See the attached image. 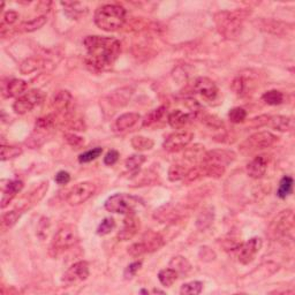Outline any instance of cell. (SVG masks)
Wrapping results in <instances>:
<instances>
[{
  "instance_id": "7dc6e473",
  "label": "cell",
  "mask_w": 295,
  "mask_h": 295,
  "mask_svg": "<svg viewBox=\"0 0 295 295\" xmlns=\"http://www.w3.org/2000/svg\"><path fill=\"white\" fill-rule=\"evenodd\" d=\"M247 118V111L242 108H234L228 112V119L233 124L244 122Z\"/></svg>"
},
{
  "instance_id": "83f0119b",
  "label": "cell",
  "mask_w": 295,
  "mask_h": 295,
  "mask_svg": "<svg viewBox=\"0 0 295 295\" xmlns=\"http://www.w3.org/2000/svg\"><path fill=\"white\" fill-rule=\"evenodd\" d=\"M170 268H172L179 276H186L192 271V264L184 256H174L170 260Z\"/></svg>"
},
{
  "instance_id": "f546056e",
  "label": "cell",
  "mask_w": 295,
  "mask_h": 295,
  "mask_svg": "<svg viewBox=\"0 0 295 295\" xmlns=\"http://www.w3.org/2000/svg\"><path fill=\"white\" fill-rule=\"evenodd\" d=\"M249 86H250V83H249L247 78H244V75H238L232 81V83H230V89L233 90V92L236 96L244 97L248 94Z\"/></svg>"
},
{
  "instance_id": "d6986e66",
  "label": "cell",
  "mask_w": 295,
  "mask_h": 295,
  "mask_svg": "<svg viewBox=\"0 0 295 295\" xmlns=\"http://www.w3.org/2000/svg\"><path fill=\"white\" fill-rule=\"evenodd\" d=\"M141 244L144 247L146 252H154L160 250V249L165 244L164 238H162L160 233L152 232V230H149L146 232L142 238Z\"/></svg>"
},
{
  "instance_id": "6f0895ef",
  "label": "cell",
  "mask_w": 295,
  "mask_h": 295,
  "mask_svg": "<svg viewBox=\"0 0 295 295\" xmlns=\"http://www.w3.org/2000/svg\"><path fill=\"white\" fill-rule=\"evenodd\" d=\"M54 180H56V184L64 186V184H67L70 181V174L66 171H59L56 174Z\"/></svg>"
},
{
  "instance_id": "8992f818",
  "label": "cell",
  "mask_w": 295,
  "mask_h": 295,
  "mask_svg": "<svg viewBox=\"0 0 295 295\" xmlns=\"http://www.w3.org/2000/svg\"><path fill=\"white\" fill-rule=\"evenodd\" d=\"M278 141V138L270 132H258L249 136L242 143L240 149L244 154H250L257 150H263L270 148Z\"/></svg>"
},
{
  "instance_id": "d590c367",
  "label": "cell",
  "mask_w": 295,
  "mask_h": 295,
  "mask_svg": "<svg viewBox=\"0 0 295 295\" xmlns=\"http://www.w3.org/2000/svg\"><path fill=\"white\" fill-rule=\"evenodd\" d=\"M46 21H48L46 16H45V15H40V16L32 18V20L24 22V24H21V29L26 32H36V30H38L43 27V26L46 24Z\"/></svg>"
},
{
  "instance_id": "e0dca14e",
  "label": "cell",
  "mask_w": 295,
  "mask_h": 295,
  "mask_svg": "<svg viewBox=\"0 0 295 295\" xmlns=\"http://www.w3.org/2000/svg\"><path fill=\"white\" fill-rule=\"evenodd\" d=\"M72 102H73V96H72L70 92L59 90L52 98V108H54V111L65 114V113L70 111Z\"/></svg>"
},
{
  "instance_id": "ba28073f",
  "label": "cell",
  "mask_w": 295,
  "mask_h": 295,
  "mask_svg": "<svg viewBox=\"0 0 295 295\" xmlns=\"http://www.w3.org/2000/svg\"><path fill=\"white\" fill-rule=\"evenodd\" d=\"M96 192V184L89 181L80 182L70 189L66 196V201L70 206H80L92 198Z\"/></svg>"
},
{
  "instance_id": "d6a6232c",
  "label": "cell",
  "mask_w": 295,
  "mask_h": 295,
  "mask_svg": "<svg viewBox=\"0 0 295 295\" xmlns=\"http://www.w3.org/2000/svg\"><path fill=\"white\" fill-rule=\"evenodd\" d=\"M166 114V108L165 106H160L154 111H151L150 113H148L146 116L144 120H143V126L144 127H151L154 126V124L160 122V121L164 118Z\"/></svg>"
},
{
  "instance_id": "74e56055",
  "label": "cell",
  "mask_w": 295,
  "mask_h": 295,
  "mask_svg": "<svg viewBox=\"0 0 295 295\" xmlns=\"http://www.w3.org/2000/svg\"><path fill=\"white\" fill-rule=\"evenodd\" d=\"M146 160V157L144 154H133V156L127 158L126 162H124V166H126V168L130 172L136 173Z\"/></svg>"
},
{
  "instance_id": "5bb4252c",
  "label": "cell",
  "mask_w": 295,
  "mask_h": 295,
  "mask_svg": "<svg viewBox=\"0 0 295 295\" xmlns=\"http://www.w3.org/2000/svg\"><path fill=\"white\" fill-rule=\"evenodd\" d=\"M194 90L204 100H214L218 94V88L216 83L209 78H198L194 82Z\"/></svg>"
},
{
  "instance_id": "277c9868",
  "label": "cell",
  "mask_w": 295,
  "mask_h": 295,
  "mask_svg": "<svg viewBox=\"0 0 295 295\" xmlns=\"http://www.w3.org/2000/svg\"><path fill=\"white\" fill-rule=\"evenodd\" d=\"M78 241V233L76 226L66 224L62 226L56 233L51 244V252H54V256L59 255L64 250L73 247Z\"/></svg>"
},
{
  "instance_id": "ee69618b",
  "label": "cell",
  "mask_w": 295,
  "mask_h": 295,
  "mask_svg": "<svg viewBox=\"0 0 295 295\" xmlns=\"http://www.w3.org/2000/svg\"><path fill=\"white\" fill-rule=\"evenodd\" d=\"M202 124H206V127L212 128V130H219V128L224 126V122L220 118H218L214 114H209V113H203Z\"/></svg>"
},
{
  "instance_id": "7a4b0ae2",
  "label": "cell",
  "mask_w": 295,
  "mask_h": 295,
  "mask_svg": "<svg viewBox=\"0 0 295 295\" xmlns=\"http://www.w3.org/2000/svg\"><path fill=\"white\" fill-rule=\"evenodd\" d=\"M127 10L120 5H108L100 6L94 12V24L100 29L104 32H116L126 22Z\"/></svg>"
},
{
  "instance_id": "816d5d0a",
  "label": "cell",
  "mask_w": 295,
  "mask_h": 295,
  "mask_svg": "<svg viewBox=\"0 0 295 295\" xmlns=\"http://www.w3.org/2000/svg\"><path fill=\"white\" fill-rule=\"evenodd\" d=\"M141 266H142L141 260H136V262H133L132 264H130V266L126 268V270H124V279H127L128 280V279L133 278L134 276L136 274V272L141 268Z\"/></svg>"
},
{
  "instance_id": "7c38bea8",
  "label": "cell",
  "mask_w": 295,
  "mask_h": 295,
  "mask_svg": "<svg viewBox=\"0 0 295 295\" xmlns=\"http://www.w3.org/2000/svg\"><path fill=\"white\" fill-rule=\"evenodd\" d=\"M236 154L232 150H225V149H217V150H210L206 151L203 154L202 162L206 164H217L226 168L230 164L236 160Z\"/></svg>"
},
{
  "instance_id": "44dd1931",
  "label": "cell",
  "mask_w": 295,
  "mask_h": 295,
  "mask_svg": "<svg viewBox=\"0 0 295 295\" xmlns=\"http://www.w3.org/2000/svg\"><path fill=\"white\" fill-rule=\"evenodd\" d=\"M180 217V211L172 204H165L154 211V218L160 222H174Z\"/></svg>"
},
{
  "instance_id": "2e32d148",
  "label": "cell",
  "mask_w": 295,
  "mask_h": 295,
  "mask_svg": "<svg viewBox=\"0 0 295 295\" xmlns=\"http://www.w3.org/2000/svg\"><path fill=\"white\" fill-rule=\"evenodd\" d=\"M141 116H140L138 113H124V114H121L116 119L114 124H113V130L116 132V133H122V132L130 130L132 127H134L138 122Z\"/></svg>"
},
{
  "instance_id": "4316f807",
  "label": "cell",
  "mask_w": 295,
  "mask_h": 295,
  "mask_svg": "<svg viewBox=\"0 0 295 295\" xmlns=\"http://www.w3.org/2000/svg\"><path fill=\"white\" fill-rule=\"evenodd\" d=\"M132 89L130 88H121L116 92H113L111 94L108 96V100L110 103L114 106H124L128 102H130V97H132Z\"/></svg>"
},
{
  "instance_id": "9a60e30c",
  "label": "cell",
  "mask_w": 295,
  "mask_h": 295,
  "mask_svg": "<svg viewBox=\"0 0 295 295\" xmlns=\"http://www.w3.org/2000/svg\"><path fill=\"white\" fill-rule=\"evenodd\" d=\"M140 230V219L134 214H127V217L124 219L122 228L118 233V239L120 241H128L136 236L138 230Z\"/></svg>"
},
{
  "instance_id": "b9f144b4",
  "label": "cell",
  "mask_w": 295,
  "mask_h": 295,
  "mask_svg": "<svg viewBox=\"0 0 295 295\" xmlns=\"http://www.w3.org/2000/svg\"><path fill=\"white\" fill-rule=\"evenodd\" d=\"M203 282H186L181 286L180 294L182 295H198L203 290Z\"/></svg>"
},
{
  "instance_id": "836d02e7",
  "label": "cell",
  "mask_w": 295,
  "mask_h": 295,
  "mask_svg": "<svg viewBox=\"0 0 295 295\" xmlns=\"http://www.w3.org/2000/svg\"><path fill=\"white\" fill-rule=\"evenodd\" d=\"M178 277H179V274L172 268H162L158 274V279H160L162 285L165 287H171L176 282Z\"/></svg>"
},
{
  "instance_id": "ffe728a7",
  "label": "cell",
  "mask_w": 295,
  "mask_h": 295,
  "mask_svg": "<svg viewBox=\"0 0 295 295\" xmlns=\"http://www.w3.org/2000/svg\"><path fill=\"white\" fill-rule=\"evenodd\" d=\"M268 170V160L266 156H257L247 165V173L252 179H260L266 176Z\"/></svg>"
},
{
  "instance_id": "1f68e13d",
  "label": "cell",
  "mask_w": 295,
  "mask_h": 295,
  "mask_svg": "<svg viewBox=\"0 0 295 295\" xmlns=\"http://www.w3.org/2000/svg\"><path fill=\"white\" fill-rule=\"evenodd\" d=\"M293 192V178L290 176H285L279 182V187L277 190V196L279 198L285 200L286 198L292 194Z\"/></svg>"
},
{
  "instance_id": "60d3db41",
  "label": "cell",
  "mask_w": 295,
  "mask_h": 295,
  "mask_svg": "<svg viewBox=\"0 0 295 295\" xmlns=\"http://www.w3.org/2000/svg\"><path fill=\"white\" fill-rule=\"evenodd\" d=\"M20 154H22V149L18 146H2V148H0V157H2V162L13 160V158H16Z\"/></svg>"
},
{
  "instance_id": "f6af8a7d",
  "label": "cell",
  "mask_w": 295,
  "mask_h": 295,
  "mask_svg": "<svg viewBox=\"0 0 295 295\" xmlns=\"http://www.w3.org/2000/svg\"><path fill=\"white\" fill-rule=\"evenodd\" d=\"M116 228V220L112 217L105 218L103 222H100V226L97 228V234L98 236H108Z\"/></svg>"
},
{
  "instance_id": "cb8c5ba5",
  "label": "cell",
  "mask_w": 295,
  "mask_h": 295,
  "mask_svg": "<svg viewBox=\"0 0 295 295\" xmlns=\"http://www.w3.org/2000/svg\"><path fill=\"white\" fill-rule=\"evenodd\" d=\"M48 65H54V64L48 62V60H44L40 58H28L21 62L20 72L22 74L28 75L34 73V72L46 68Z\"/></svg>"
},
{
  "instance_id": "c3c4849f",
  "label": "cell",
  "mask_w": 295,
  "mask_h": 295,
  "mask_svg": "<svg viewBox=\"0 0 295 295\" xmlns=\"http://www.w3.org/2000/svg\"><path fill=\"white\" fill-rule=\"evenodd\" d=\"M56 116L54 114H48L42 116L36 121V130H48L54 126Z\"/></svg>"
},
{
  "instance_id": "f907efd6",
  "label": "cell",
  "mask_w": 295,
  "mask_h": 295,
  "mask_svg": "<svg viewBox=\"0 0 295 295\" xmlns=\"http://www.w3.org/2000/svg\"><path fill=\"white\" fill-rule=\"evenodd\" d=\"M268 119H270V116H268V114H262V116H255V118L249 120L248 127H250V128H262L264 126H266L268 122Z\"/></svg>"
},
{
  "instance_id": "f5cc1de1",
  "label": "cell",
  "mask_w": 295,
  "mask_h": 295,
  "mask_svg": "<svg viewBox=\"0 0 295 295\" xmlns=\"http://www.w3.org/2000/svg\"><path fill=\"white\" fill-rule=\"evenodd\" d=\"M128 254L133 257H140L146 254V252L144 250L143 244H141V241H140V242H136V244H133L130 248H128Z\"/></svg>"
},
{
  "instance_id": "52a82bcc",
  "label": "cell",
  "mask_w": 295,
  "mask_h": 295,
  "mask_svg": "<svg viewBox=\"0 0 295 295\" xmlns=\"http://www.w3.org/2000/svg\"><path fill=\"white\" fill-rule=\"evenodd\" d=\"M294 228L293 210H284L272 220L270 225V236L272 238H284Z\"/></svg>"
},
{
  "instance_id": "9f6ffc18",
  "label": "cell",
  "mask_w": 295,
  "mask_h": 295,
  "mask_svg": "<svg viewBox=\"0 0 295 295\" xmlns=\"http://www.w3.org/2000/svg\"><path fill=\"white\" fill-rule=\"evenodd\" d=\"M18 14L16 12H14V10H8V12H6L5 15H4V21H2V24L4 26H12L14 24L15 22L18 21Z\"/></svg>"
},
{
  "instance_id": "91938a15",
  "label": "cell",
  "mask_w": 295,
  "mask_h": 295,
  "mask_svg": "<svg viewBox=\"0 0 295 295\" xmlns=\"http://www.w3.org/2000/svg\"><path fill=\"white\" fill-rule=\"evenodd\" d=\"M140 293H146V294H148V293H149V292H148V290H142L141 292H140Z\"/></svg>"
},
{
  "instance_id": "7402d4cb",
  "label": "cell",
  "mask_w": 295,
  "mask_h": 295,
  "mask_svg": "<svg viewBox=\"0 0 295 295\" xmlns=\"http://www.w3.org/2000/svg\"><path fill=\"white\" fill-rule=\"evenodd\" d=\"M24 189V182L21 180H10L6 187L2 190V209L8 206L13 201V198L16 196L18 192H20Z\"/></svg>"
},
{
  "instance_id": "603a6c76",
  "label": "cell",
  "mask_w": 295,
  "mask_h": 295,
  "mask_svg": "<svg viewBox=\"0 0 295 295\" xmlns=\"http://www.w3.org/2000/svg\"><path fill=\"white\" fill-rule=\"evenodd\" d=\"M28 89V83L24 80H18V78H13L8 81V83L4 86L2 94L7 98L13 97H20L26 94V90Z\"/></svg>"
},
{
  "instance_id": "681fc988",
  "label": "cell",
  "mask_w": 295,
  "mask_h": 295,
  "mask_svg": "<svg viewBox=\"0 0 295 295\" xmlns=\"http://www.w3.org/2000/svg\"><path fill=\"white\" fill-rule=\"evenodd\" d=\"M64 138H65L68 144L72 146L73 148H76V149H78V148H81L83 144H84V138H81V136L75 135L73 133H66L65 135H64Z\"/></svg>"
},
{
  "instance_id": "4fadbf2b",
  "label": "cell",
  "mask_w": 295,
  "mask_h": 295,
  "mask_svg": "<svg viewBox=\"0 0 295 295\" xmlns=\"http://www.w3.org/2000/svg\"><path fill=\"white\" fill-rule=\"evenodd\" d=\"M194 138V134L190 132H179V133L171 134L162 143V146L166 151L176 152V151L182 150Z\"/></svg>"
},
{
  "instance_id": "5b68a950",
  "label": "cell",
  "mask_w": 295,
  "mask_h": 295,
  "mask_svg": "<svg viewBox=\"0 0 295 295\" xmlns=\"http://www.w3.org/2000/svg\"><path fill=\"white\" fill-rule=\"evenodd\" d=\"M140 200L134 198V196L124 194V192H118L106 200L105 202V209L108 212L113 214H134V210L138 206Z\"/></svg>"
},
{
  "instance_id": "8d00e7d4",
  "label": "cell",
  "mask_w": 295,
  "mask_h": 295,
  "mask_svg": "<svg viewBox=\"0 0 295 295\" xmlns=\"http://www.w3.org/2000/svg\"><path fill=\"white\" fill-rule=\"evenodd\" d=\"M202 168L204 172V176H210L214 178V179H218L224 176L225 168L224 166L217 165V164H206V162H202Z\"/></svg>"
},
{
  "instance_id": "db71d44e",
  "label": "cell",
  "mask_w": 295,
  "mask_h": 295,
  "mask_svg": "<svg viewBox=\"0 0 295 295\" xmlns=\"http://www.w3.org/2000/svg\"><path fill=\"white\" fill-rule=\"evenodd\" d=\"M200 257L204 262H210L216 258V252L209 247H202L200 250Z\"/></svg>"
},
{
  "instance_id": "7bdbcfd3",
  "label": "cell",
  "mask_w": 295,
  "mask_h": 295,
  "mask_svg": "<svg viewBox=\"0 0 295 295\" xmlns=\"http://www.w3.org/2000/svg\"><path fill=\"white\" fill-rule=\"evenodd\" d=\"M262 100L266 102L268 105L276 106V105H279L282 103L284 94L282 92H279V90H268V92L263 94Z\"/></svg>"
},
{
  "instance_id": "3957f363",
  "label": "cell",
  "mask_w": 295,
  "mask_h": 295,
  "mask_svg": "<svg viewBox=\"0 0 295 295\" xmlns=\"http://www.w3.org/2000/svg\"><path fill=\"white\" fill-rule=\"evenodd\" d=\"M248 15L247 10H222L214 15V22L217 26L218 32L225 38L232 40L239 36L242 29L246 16Z\"/></svg>"
},
{
  "instance_id": "30bf717a",
  "label": "cell",
  "mask_w": 295,
  "mask_h": 295,
  "mask_svg": "<svg viewBox=\"0 0 295 295\" xmlns=\"http://www.w3.org/2000/svg\"><path fill=\"white\" fill-rule=\"evenodd\" d=\"M89 277V264L86 260L74 263L62 276V282L65 285H76L86 280Z\"/></svg>"
},
{
  "instance_id": "d4e9b609",
  "label": "cell",
  "mask_w": 295,
  "mask_h": 295,
  "mask_svg": "<svg viewBox=\"0 0 295 295\" xmlns=\"http://www.w3.org/2000/svg\"><path fill=\"white\" fill-rule=\"evenodd\" d=\"M266 126H270L274 130L278 132H290L293 130L294 128V120L290 116H270L268 119V122Z\"/></svg>"
},
{
  "instance_id": "680465c9",
  "label": "cell",
  "mask_w": 295,
  "mask_h": 295,
  "mask_svg": "<svg viewBox=\"0 0 295 295\" xmlns=\"http://www.w3.org/2000/svg\"><path fill=\"white\" fill-rule=\"evenodd\" d=\"M154 293H162V294H164V292H162V290H154Z\"/></svg>"
},
{
  "instance_id": "484cf974",
  "label": "cell",
  "mask_w": 295,
  "mask_h": 295,
  "mask_svg": "<svg viewBox=\"0 0 295 295\" xmlns=\"http://www.w3.org/2000/svg\"><path fill=\"white\" fill-rule=\"evenodd\" d=\"M214 220V206H206L202 209L201 212L198 214V218H196V228L200 230H204L209 228Z\"/></svg>"
},
{
  "instance_id": "6da1fadb",
  "label": "cell",
  "mask_w": 295,
  "mask_h": 295,
  "mask_svg": "<svg viewBox=\"0 0 295 295\" xmlns=\"http://www.w3.org/2000/svg\"><path fill=\"white\" fill-rule=\"evenodd\" d=\"M86 64L94 70H104L111 67L121 52V44L113 37L88 36L86 37Z\"/></svg>"
},
{
  "instance_id": "bcb514c9",
  "label": "cell",
  "mask_w": 295,
  "mask_h": 295,
  "mask_svg": "<svg viewBox=\"0 0 295 295\" xmlns=\"http://www.w3.org/2000/svg\"><path fill=\"white\" fill-rule=\"evenodd\" d=\"M102 152H103V149H102V148H100V146L94 148V149H92V150H88V151H86V152L81 154L80 156H78V162H80L81 164L90 162L94 160H97V158L102 154Z\"/></svg>"
},
{
  "instance_id": "e575fe53",
  "label": "cell",
  "mask_w": 295,
  "mask_h": 295,
  "mask_svg": "<svg viewBox=\"0 0 295 295\" xmlns=\"http://www.w3.org/2000/svg\"><path fill=\"white\" fill-rule=\"evenodd\" d=\"M132 146L134 148L135 150L138 151H146V150H150L152 149L154 146V142L152 140L149 138H146V136H134L133 138H132Z\"/></svg>"
},
{
  "instance_id": "4dcf8cb0",
  "label": "cell",
  "mask_w": 295,
  "mask_h": 295,
  "mask_svg": "<svg viewBox=\"0 0 295 295\" xmlns=\"http://www.w3.org/2000/svg\"><path fill=\"white\" fill-rule=\"evenodd\" d=\"M262 29L266 30L268 32L274 34V35H284V34L287 32V24H284V22L280 21H263L262 24Z\"/></svg>"
},
{
  "instance_id": "8fae6325",
  "label": "cell",
  "mask_w": 295,
  "mask_h": 295,
  "mask_svg": "<svg viewBox=\"0 0 295 295\" xmlns=\"http://www.w3.org/2000/svg\"><path fill=\"white\" fill-rule=\"evenodd\" d=\"M263 241L260 238H252L244 244H242L238 250V260L241 264H249L255 260L262 248Z\"/></svg>"
},
{
  "instance_id": "11a10c76",
  "label": "cell",
  "mask_w": 295,
  "mask_h": 295,
  "mask_svg": "<svg viewBox=\"0 0 295 295\" xmlns=\"http://www.w3.org/2000/svg\"><path fill=\"white\" fill-rule=\"evenodd\" d=\"M119 160V152L116 150H110L104 157V164L108 166L114 165Z\"/></svg>"
},
{
  "instance_id": "ab89813d",
  "label": "cell",
  "mask_w": 295,
  "mask_h": 295,
  "mask_svg": "<svg viewBox=\"0 0 295 295\" xmlns=\"http://www.w3.org/2000/svg\"><path fill=\"white\" fill-rule=\"evenodd\" d=\"M188 172V168L186 166L176 164V165H172L171 168L168 170V179L172 182H176V181H181L184 179Z\"/></svg>"
},
{
  "instance_id": "9c48e42d",
  "label": "cell",
  "mask_w": 295,
  "mask_h": 295,
  "mask_svg": "<svg viewBox=\"0 0 295 295\" xmlns=\"http://www.w3.org/2000/svg\"><path fill=\"white\" fill-rule=\"evenodd\" d=\"M42 100H43V94L40 90H30L16 98L13 104V108L18 114H24V113L32 111L34 108H36Z\"/></svg>"
},
{
  "instance_id": "f35d334b",
  "label": "cell",
  "mask_w": 295,
  "mask_h": 295,
  "mask_svg": "<svg viewBox=\"0 0 295 295\" xmlns=\"http://www.w3.org/2000/svg\"><path fill=\"white\" fill-rule=\"evenodd\" d=\"M22 214V210H13L10 212H6L2 217V228H12L16 224L18 219Z\"/></svg>"
},
{
  "instance_id": "f1b7e54d",
  "label": "cell",
  "mask_w": 295,
  "mask_h": 295,
  "mask_svg": "<svg viewBox=\"0 0 295 295\" xmlns=\"http://www.w3.org/2000/svg\"><path fill=\"white\" fill-rule=\"evenodd\" d=\"M168 121L170 126L176 128V130H179V128H182L188 124L189 114L182 112L181 110H174L168 114Z\"/></svg>"
},
{
  "instance_id": "ac0fdd59",
  "label": "cell",
  "mask_w": 295,
  "mask_h": 295,
  "mask_svg": "<svg viewBox=\"0 0 295 295\" xmlns=\"http://www.w3.org/2000/svg\"><path fill=\"white\" fill-rule=\"evenodd\" d=\"M62 6H64V12L66 16L70 20H80L82 16L88 13V7L86 4L78 2H62Z\"/></svg>"
}]
</instances>
